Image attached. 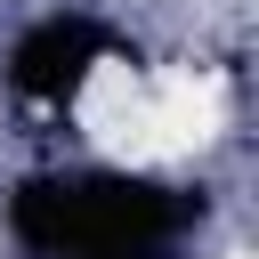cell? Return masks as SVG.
<instances>
[{"mask_svg": "<svg viewBox=\"0 0 259 259\" xmlns=\"http://www.w3.org/2000/svg\"><path fill=\"white\" fill-rule=\"evenodd\" d=\"M227 259H243V251H227Z\"/></svg>", "mask_w": 259, "mask_h": 259, "instance_id": "3", "label": "cell"}, {"mask_svg": "<svg viewBox=\"0 0 259 259\" xmlns=\"http://www.w3.org/2000/svg\"><path fill=\"white\" fill-rule=\"evenodd\" d=\"M154 89V130H162V162H186L202 154L219 130H227V89L194 65H170V73H146Z\"/></svg>", "mask_w": 259, "mask_h": 259, "instance_id": "2", "label": "cell"}, {"mask_svg": "<svg viewBox=\"0 0 259 259\" xmlns=\"http://www.w3.org/2000/svg\"><path fill=\"white\" fill-rule=\"evenodd\" d=\"M81 130H89V146L97 154H113V162H130V170H154L162 162V130H154V89H146V73L138 65H97L89 81H81Z\"/></svg>", "mask_w": 259, "mask_h": 259, "instance_id": "1", "label": "cell"}]
</instances>
